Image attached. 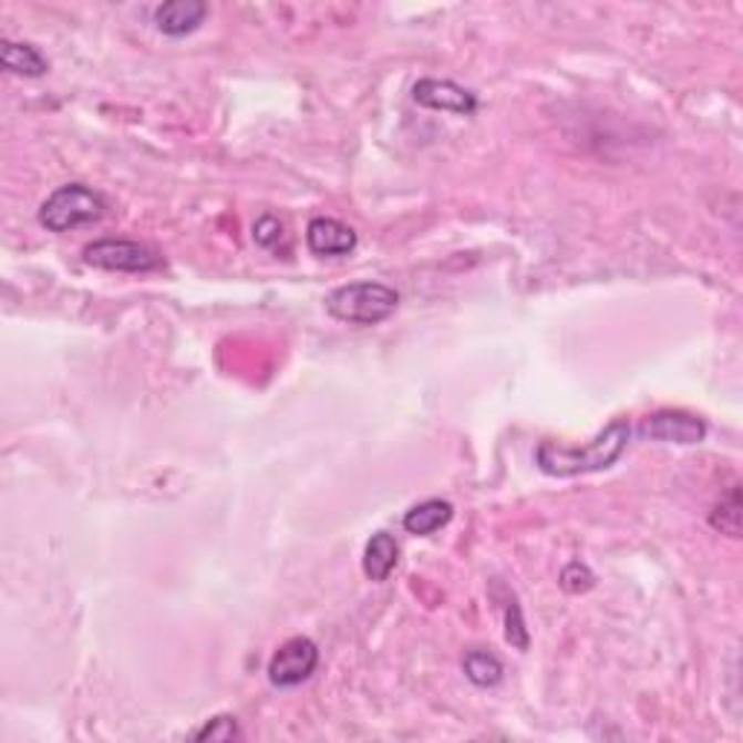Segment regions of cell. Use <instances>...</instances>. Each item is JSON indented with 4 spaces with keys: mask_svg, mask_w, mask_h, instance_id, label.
<instances>
[{
    "mask_svg": "<svg viewBox=\"0 0 743 743\" xmlns=\"http://www.w3.org/2000/svg\"><path fill=\"white\" fill-rule=\"evenodd\" d=\"M630 433H633V430H630L628 419H616L613 424H607V427L584 447L540 442L535 451V462L544 474L558 476V479L607 471V467H613L616 462L621 460V453L628 451Z\"/></svg>",
    "mask_w": 743,
    "mask_h": 743,
    "instance_id": "1",
    "label": "cell"
},
{
    "mask_svg": "<svg viewBox=\"0 0 743 743\" xmlns=\"http://www.w3.org/2000/svg\"><path fill=\"white\" fill-rule=\"evenodd\" d=\"M399 306V291L390 285L372 282V279L340 285L326 299L329 314L340 322H349V326H378V322L390 320Z\"/></svg>",
    "mask_w": 743,
    "mask_h": 743,
    "instance_id": "2",
    "label": "cell"
},
{
    "mask_svg": "<svg viewBox=\"0 0 743 743\" xmlns=\"http://www.w3.org/2000/svg\"><path fill=\"white\" fill-rule=\"evenodd\" d=\"M107 200L85 184H64L47 195L39 209V224L50 233H70L105 218Z\"/></svg>",
    "mask_w": 743,
    "mask_h": 743,
    "instance_id": "3",
    "label": "cell"
},
{
    "mask_svg": "<svg viewBox=\"0 0 743 743\" xmlns=\"http://www.w3.org/2000/svg\"><path fill=\"white\" fill-rule=\"evenodd\" d=\"M82 256L91 268L111 270V274H152L163 268V256L157 250L131 238H100L87 245Z\"/></svg>",
    "mask_w": 743,
    "mask_h": 743,
    "instance_id": "4",
    "label": "cell"
},
{
    "mask_svg": "<svg viewBox=\"0 0 743 743\" xmlns=\"http://www.w3.org/2000/svg\"><path fill=\"white\" fill-rule=\"evenodd\" d=\"M317 665H320V648L308 637H293L279 644V651L270 657L268 680L277 689H293L314 674Z\"/></svg>",
    "mask_w": 743,
    "mask_h": 743,
    "instance_id": "5",
    "label": "cell"
},
{
    "mask_svg": "<svg viewBox=\"0 0 743 743\" xmlns=\"http://www.w3.org/2000/svg\"><path fill=\"white\" fill-rule=\"evenodd\" d=\"M639 436L653 442H674V445H700L705 438L703 419L682 410H659L639 424Z\"/></svg>",
    "mask_w": 743,
    "mask_h": 743,
    "instance_id": "6",
    "label": "cell"
},
{
    "mask_svg": "<svg viewBox=\"0 0 743 743\" xmlns=\"http://www.w3.org/2000/svg\"><path fill=\"white\" fill-rule=\"evenodd\" d=\"M413 100L430 111H445V114L456 116H474L479 100L474 91L456 85L451 79H422L415 82Z\"/></svg>",
    "mask_w": 743,
    "mask_h": 743,
    "instance_id": "7",
    "label": "cell"
},
{
    "mask_svg": "<svg viewBox=\"0 0 743 743\" xmlns=\"http://www.w3.org/2000/svg\"><path fill=\"white\" fill-rule=\"evenodd\" d=\"M308 250L314 256H349L358 247V233L338 218H311L306 230Z\"/></svg>",
    "mask_w": 743,
    "mask_h": 743,
    "instance_id": "8",
    "label": "cell"
},
{
    "mask_svg": "<svg viewBox=\"0 0 743 743\" xmlns=\"http://www.w3.org/2000/svg\"><path fill=\"white\" fill-rule=\"evenodd\" d=\"M209 7L200 0H169L154 9V27L169 35V39H184L198 30L207 21Z\"/></svg>",
    "mask_w": 743,
    "mask_h": 743,
    "instance_id": "9",
    "label": "cell"
},
{
    "mask_svg": "<svg viewBox=\"0 0 743 743\" xmlns=\"http://www.w3.org/2000/svg\"><path fill=\"white\" fill-rule=\"evenodd\" d=\"M399 567V540L390 532H375L363 549V575L369 581H386Z\"/></svg>",
    "mask_w": 743,
    "mask_h": 743,
    "instance_id": "10",
    "label": "cell"
},
{
    "mask_svg": "<svg viewBox=\"0 0 743 743\" xmlns=\"http://www.w3.org/2000/svg\"><path fill=\"white\" fill-rule=\"evenodd\" d=\"M451 520H453L451 503H447V499L433 497V499H424V503L410 508L401 523H404L406 535L427 537V535H433V532L442 529V526H447Z\"/></svg>",
    "mask_w": 743,
    "mask_h": 743,
    "instance_id": "11",
    "label": "cell"
},
{
    "mask_svg": "<svg viewBox=\"0 0 743 743\" xmlns=\"http://www.w3.org/2000/svg\"><path fill=\"white\" fill-rule=\"evenodd\" d=\"M0 62H3V68H7L9 73L27 79H39L50 70V62H47L35 47L9 39H3V44H0Z\"/></svg>",
    "mask_w": 743,
    "mask_h": 743,
    "instance_id": "12",
    "label": "cell"
},
{
    "mask_svg": "<svg viewBox=\"0 0 743 743\" xmlns=\"http://www.w3.org/2000/svg\"><path fill=\"white\" fill-rule=\"evenodd\" d=\"M462 671L471 682H474L476 689H494L499 680H503V662L491 651H483V648H471L462 659Z\"/></svg>",
    "mask_w": 743,
    "mask_h": 743,
    "instance_id": "13",
    "label": "cell"
},
{
    "mask_svg": "<svg viewBox=\"0 0 743 743\" xmlns=\"http://www.w3.org/2000/svg\"><path fill=\"white\" fill-rule=\"evenodd\" d=\"M709 523H712V529H718L721 535L729 537L741 535V491H737V485L729 491L718 506H714Z\"/></svg>",
    "mask_w": 743,
    "mask_h": 743,
    "instance_id": "14",
    "label": "cell"
},
{
    "mask_svg": "<svg viewBox=\"0 0 743 743\" xmlns=\"http://www.w3.org/2000/svg\"><path fill=\"white\" fill-rule=\"evenodd\" d=\"M285 238V224L279 221L277 215H261L259 221L254 224V241L265 250H277L279 241Z\"/></svg>",
    "mask_w": 743,
    "mask_h": 743,
    "instance_id": "15",
    "label": "cell"
},
{
    "mask_svg": "<svg viewBox=\"0 0 743 743\" xmlns=\"http://www.w3.org/2000/svg\"><path fill=\"white\" fill-rule=\"evenodd\" d=\"M560 587L567 592H572V596H578V592H587L596 587V575L590 572V567H584L581 560H572V564L560 572Z\"/></svg>",
    "mask_w": 743,
    "mask_h": 743,
    "instance_id": "16",
    "label": "cell"
},
{
    "mask_svg": "<svg viewBox=\"0 0 743 743\" xmlns=\"http://www.w3.org/2000/svg\"><path fill=\"white\" fill-rule=\"evenodd\" d=\"M506 639L517 648V651H526L529 648V630H526V621H523V610L517 601H508L506 607Z\"/></svg>",
    "mask_w": 743,
    "mask_h": 743,
    "instance_id": "17",
    "label": "cell"
},
{
    "mask_svg": "<svg viewBox=\"0 0 743 743\" xmlns=\"http://www.w3.org/2000/svg\"><path fill=\"white\" fill-rule=\"evenodd\" d=\"M238 735H241V732H238L236 718H230V714H218V718H213L207 726L195 732V741H233V737Z\"/></svg>",
    "mask_w": 743,
    "mask_h": 743,
    "instance_id": "18",
    "label": "cell"
}]
</instances>
